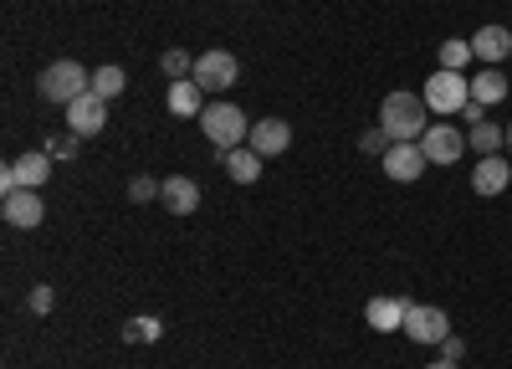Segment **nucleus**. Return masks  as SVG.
I'll return each mask as SVG.
<instances>
[{"instance_id":"nucleus-16","label":"nucleus","mask_w":512,"mask_h":369,"mask_svg":"<svg viewBox=\"0 0 512 369\" xmlns=\"http://www.w3.org/2000/svg\"><path fill=\"white\" fill-rule=\"evenodd\" d=\"M472 52H477V62H507L512 57V31L507 26H482L472 36Z\"/></svg>"},{"instance_id":"nucleus-26","label":"nucleus","mask_w":512,"mask_h":369,"mask_svg":"<svg viewBox=\"0 0 512 369\" xmlns=\"http://www.w3.org/2000/svg\"><path fill=\"white\" fill-rule=\"evenodd\" d=\"M390 144H395V139L384 134V129H369V134H359V149H364V154H374V159H384V154H390Z\"/></svg>"},{"instance_id":"nucleus-20","label":"nucleus","mask_w":512,"mask_h":369,"mask_svg":"<svg viewBox=\"0 0 512 369\" xmlns=\"http://www.w3.org/2000/svg\"><path fill=\"white\" fill-rule=\"evenodd\" d=\"M472 62H477L472 36H446V41H441V67H446V72H466Z\"/></svg>"},{"instance_id":"nucleus-30","label":"nucleus","mask_w":512,"mask_h":369,"mask_svg":"<svg viewBox=\"0 0 512 369\" xmlns=\"http://www.w3.org/2000/svg\"><path fill=\"white\" fill-rule=\"evenodd\" d=\"M425 369H456V364L451 359H436V364H425Z\"/></svg>"},{"instance_id":"nucleus-23","label":"nucleus","mask_w":512,"mask_h":369,"mask_svg":"<svg viewBox=\"0 0 512 369\" xmlns=\"http://www.w3.org/2000/svg\"><path fill=\"white\" fill-rule=\"evenodd\" d=\"M123 339L128 344H159L164 339V323L159 318H128L123 323Z\"/></svg>"},{"instance_id":"nucleus-12","label":"nucleus","mask_w":512,"mask_h":369,"mask_svg":"<svg viewBox=\"0 0 512 369\" xmlns=\"http://www.w3.org/2000/svg\"><path fill=\"white\" fill-rule=\"evenodd\" d=\"M512 185V159H502V154H482L477 159V170H472V190L482 195V200H492V195H502Z\"/></svg>"},{"instance_id":"nucleus-29","label":"nucleus","mask_w":512,"mask_h":369,"mask_svg":"<svg viewBox=\"0 0 512 369\" xmlns=\"http://www.w3.org/2000/svg\"><path fill=\"white\" fill-rule=\"evenodd\" d=\"M441 359L461 364V359H466V339H461V334H446V339H441Z\"/></svg>"},{"instance_id":"nucleus-14","label":"nucleus","mask_w":512,"mask_h":369,"mask_svg":"<svg viewBox=\"0 0 512 369\" xmlns=\"http://www.w3.org/2000/svg\"><path fill=\"white\" fill-rule=\"evenodd\" d=\"M164 190H159V200H164V211L169 216H195V205H200V185L190 180V175H169V180H159Z\"/></svg>"},{"instance_id":"nucleus-21","label":"nucleus","mask_w":512,"mask_h":369,"mask_svg":"<svg viewBox=\"0 0 512 369\" xmlns=\"http://www.w3.org/2000/svg\"><path fill=\"white\" fill-rule=\"evenodd\" d=\"M466 144L477 149V159H482V154H497V149L507 144V129H497V123H487V118H482V123H472V134H466Z\"/></svg>"},{"instance_id":"nucleus-8","label":"nucleus","mask_w":512,"mask_h":369,"mask_svg":"<svg viewBox=\"0 0 512 369\" xmlns=\"http://www.w3.org/2000/svg\"><path fill=\"white\" fill-rule=\"evenodd\" d=\"M415 144L425 149V159H431V164H456L466 149H472V144H466V134L451 129V123H431V129H425Z\"/></svg>"},{"instance_id":"nucleus-4","label":"nucleus","mask_w":512,"mask_h":369,"mask_svg":"<svg viewBox=\"0 0 512 369\" xmlns=\"http://www.w3.org/2000/svg\"><path fill=\"white\" fill-rule=\"evenodd\" d=\"M420 98H425V108H431V113H461L466 103H472V77H466V72H431V77H425V88H420Z\"/></svg>"},{"instance_id":"nucleus-24","label":"nucleus","mask_w":512,"mask_h":369,"mask_svg":"<svg viewBox=\"0 0 512 369\" xmlns=\"http://www.w3.org/2000/svg\"><path fill=\"white\" fill-rule=\"evenodd\" d=\"M159 67H164L169 77H175V82H185V77H195V57H190L185 47H169V52L159 57Z\"/></svg>"},{"instance_id":"nucleus-9","label":"nucleus","mask_w":512,"mask_h":369,"mask_svg":"<svg viewBox=\"0 0 512 369\" xmlns=\"http://www.w3.org/2000/svg\"><path fill=\"white\" fill-rule=\"evenodd\" d=\"M103 123H108V98H98V93H82L77 103H67V134H77V139H93V134H103Z\"/></svg>"},{"instance_id":"nucleus-5","label":"nucleus","mask_w":512,"mask_h":369,"mask_svg":"<svg viewBox=\"0 0 512 369\" xmlns=\"http://www.w3.org/2000/svg\"><path fill=\"white\" fill-rule=\"evenodd\" d=\"M47 175H52V154H47V149H31V154L11 159L6 170H0V195L36 190V185H47Z\"/></svg>"},{"instance_id":"nucleus-31","label":"nucleus","mask_w":512,"mask_h":369,"mask_svg":"<svg viewBox=\"0 0 512 369\" xmlns=\"http://www.w3.org/2000/svg\"><path fill=\"white\" fill-rule=\"evenodd\" d=\"M507 159H512V123H507Z\"/></svg>"},{"instance_id":"nucleus-3","label":"nucleus","mask_w":512,"mask_h":369,"mask_svg":"<svg viewBox=\"0 0 512 369\" xmlns=\"http://www.w3.org/2000/svg\"><path fill=\"white\" fill-rule=\"evenodd\" d=\"M200 129H205V139L216 144L221 154H226V149H241V144L251 139V123H246V113H241L236 103H205Z\"/></svg>"},{"instance_id":"nucleus-27","label":"nucleus","mask_w":512,"mask_h":369,"mask_svg":"<svg viewBox=\"0 0 512 369\" xmlns=\"http://www.w3.org/2000/svg\"><path fill=\"white\" fill-rule=\"evenodd\" d=\"M159 190H164V185H154L149 175H134V180H128V200H139V205H144V200H154Z\"/></svg>"},{"instance_id":"nucleus-17","label":"nucleus","mask_w":512,"mask_h":369,"mask_svg":"<svg viewBox=\"0 0 512 369\" xmlns=\"http://www.w3.org/2000/svg\"><path fill=\"white\" fill-rule=\"evenodd\" d=\"M169 113L175 118H195V113H205V88L195 77H185V82H169Z\"/></svg>"},{"instance_id":"nucleus-1","label":"nucleus","mask_w":512,"mask_h":369,"mask_svg":"<svg viewBox=\"0 0 512 369\" xmlns=\"http://www.w3.org/2000/svg\"><path fill=\"white\" fill-rule=\"evenodd\" d=\"M379 129L395 144H415L425 129H431V108H425L420 93H390L379 103Z\"/></svg>"},{"instance_id":"nucleus-28","label":"nucleus","mask_w":512,"mask_h":369,"mask_svg":"<svg viewBox=\"0 0 512 369\" xmlns=\"http://www.w3.org/2000/svg\"><path fill=\"white\" fill-rule=\"evenodd\" d=\"M47 154H52V159H72V154H77V134H57V139H47Z\"/></svg>"},{"instance_id":"nucleus-7","label":"nucleus","mask_w":512,"mask_h":369,"mask_svg":"<svg viewBox=\"0 0 512 369\" xmlns=\"http://www.w3.org/2000/svg\"><path fill=\"white\" fill-rule=\"evenodd\" d=\"M405 334H410L415 344H436V349H441V339L451 334V318H446V308H436V303H415V308L405 313Z\"/></svg>"},{"instance_id":"nucleus-19","label":"nucleus","mask_w":512,"mask_h":369,"mask_svg":"<svg viewBox=\"0 0 512 369\" xmlns=\"http://www.w3.org/2000/svg\"><path fill=\"white\" fill-rule=\"evenodd\" d=\"M502 98H507V77H502V67H482V72L472 77V103L497 108Z\"/></svg>"},{"instance_id":"nucleus-6","label":"nucleus","mask_w":512,"mask_h":369,"mask_svg":"<svg viewBox=\"0 0 512 369\" xmlns=\"http://www.w3.org/2000/svg\"><path fill=\"white\" fill-rule=\"evenodd\" d=\"M236 77H241V62H236L226 47H210V52L195 57V82H200L205 93H226V88H236Z\"/></svg>"},{"instance_id":"nucleus-18","label":"nucleus","mask_w":512,"mask_h":369,"mask_svg":"<svg viewBox=\"0 0 512 369\" xmlns=\"http://www.w3.org/2000/svg\"><path fill=\"white\" fill-rule=\"evenodd\" d=\"M221 164H226V175H231L236 185H256V175H262V154H256L251 144L226 149V154H221Z\"/></svg>"},{"instance_id":"nucleus-15","label":"nucleus","mask_w":512,"mask_h":369,"mask_svg":"<svg viewBox=\"0 0 512 369\" xmlns=\"http://www.w3.org/2000/svg\"><path fill=\"white\" fill-rule=\"evenodd\" d=\"M410 308H415L410 298H369L364 318H369L374 334H395V328H405V313H410Z\"/></svg>"},{"instance_id":"nucleus-13","label":"nucleus","mask_w":512,"mask_h":369,"mask_svg":"<svg viewBox=\"0 0 512 369\" xmlns=\"http://www.w3.org/2000/svg\"><path fill=\"white\" fill-rule=\"evenodd\" d=\"M262 159H277V154H287L292 149V129L282 118H262V123H251V139H246Z\"/></svg>"},{"instance_id":"nucleus-11","label":"nucleus","mask_w":512,"mask_h":369,"mask_svg":"<svg viewBox=\"0 0 512 369\" xmlns=\"http://www.w3.org/2000/svg\"><path fill=\"white\" fill-rule=\"evenodd\" d=\"M0 216H6V226H16V231H36L41 221H47V205H41L36 190H16V195H6Z\"/></svg>"},{"instance_id":"nucleus-25","label":"nucleus","mask_w":512,"mask_h":369,"mask_svg":"<svg viewBox=\"0 0 512 369\" xmlns=\"http://www.w3.org/2000/svg\"><path fill=\"white\" fill-rule=\"evenodd\" d=\"M52 303H57V293H52V287H47V282H36V287H31V293H26V308H31L36 318H47V313H52Z\"/></svg>"},{"instance_id":"nucleus-2","label":"nucleus","mask_w":512,"mask_h":369,"mask_svg":"<svg viewBox=\"0 0 512 369\" xmlns=\"http://www.w3.org/2000/svg\"><path fill=\"white\" fill-rule=\"evenodd\" d=\"M36 93L47 98V103H77L82 93H93V72L82 67V62H52V67H41L36 77Z\"/></svg>"},{"instance_id":"nucleus-22","label":"nucleus","mask_w":512,"mask_h":369,"mask_svg":"<svg viewBox=\"0 0 512 369\" xmlns=\"http://www.w3.org/2000/svg\"><path fill=\"white\" fill-rule=\"evenodd\" d=\"M123 88H128V72H123V67H113V62H108V67H93V93H98V98L113 103Z\"/></svg>"},{"instance_id":"nucleus-10","label":"nucleus","mask_w":512,"mask_h":369,"mask_svg":"<svg viewBox=\"0 0 512 369\" xmlns=\"http://www.w3.org/2000/svg\"><path fill=\"white\" fill-rule=\"evenodd\" d=\"M379 164H384V175H390V180L415 185V180L425 175V164H431V159H425V149H420V144H390V154H384Z\"/></svg>"}]
</instances>
